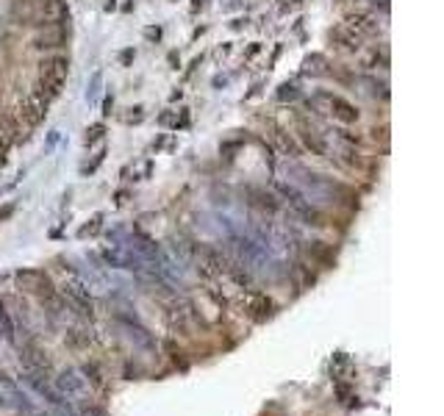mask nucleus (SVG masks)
Masks as SVG:
<instances>
[{
  "label": "nucleus",
  "instance_id": "aec40b11",
  "mask_svg": "<svg viewBox=\"0 0 444 416\" xmlns=\"http://www.w3.org/2000/svg\"><path fill=\"white\" fill-rule=\"evenodd\" d=\"M133 59H136V47H123V50L117 53V62H120V67H131L133 64Z\"/></svg>",
  "mask_w": 444,
  "mask_h": 416
},
{
  "label": "nucleus",
  "instance_id": "1a4fd4ad",
  "mask_svg": "<svg viewBox=\"0 0 444 416\" xmlns=\"http://www.w3.org/2000/svg\"><path fill=\"white\" fill-rule=\"evenodd\" d=\"M53 386H56V391L67 397V400H84L87 394H89V381L78 372V369H64L59 372L56 378H53Z\"/></svg>",
  "mask_w": 444,
  "mask_h": 416
},
{
  "label": "nucleus",
  "instance_id": "4be33fe9",
  "mask_svg": "<svg viewBox=\"0 0 444 416\" xmlns=\"http://www.w3.org/2000/svg\"><path fill=\"white\" fill-rule=\"evenodd\" d=\"M161 33H164L161 26H148V28H145V39H148V42H159Z\"/></svg>",
  "mask_w": 444,
  "mask_h": 416
},
{
  "label": "nucleus",
  "instance_id": "393cba45",
  "mask_svg": "<svg viewBox=\"0 0 444 416\" xmlns=\"http://www.w3.org/2000/svg\"><path fill=\"white\" fill-rule=\"evenodd\" d=\"M261 53V42H253L250 47H248V53H245V62H250V59H255Z\"/></svg>",
  "mask_w": 444,
  "mask_h": 416
},
{
  "label": "nucleus",
  "instance_id": "72a5a7b5",
  "mask_svg": "<svg viewBox=\"0 0 444 416\" xmlns=\"http://www.w3.org/2000/svg\"><path fill=\"white\" fill-rule=\"evenodd\" d=\"M225 84H228V78H214V89H220Z\"/></svg>",
  "mask_w": 444,
  "mask_h": 416
},
{
  "label": "nucleus",
  "instance_id": "412c9836",
  "mask_svg": "<svg viewBox=\"0 0 444 416\" xmlns=\"http://www.w3.org/2000/svg\"><path fill=\"white\" fill-rule=\"evenodd\" d=\"M297 97V86L294 84H281V92H278V100H294Z\"/></svg>",
  "mask_w": 444,
  "mask_h": 416
},
{
  "label": "nucleus",
  "instance_id": "2f4dec72",
  "mask_svg": "<svg viewBox=\"0 0 444 416\" xmlns=\"http://www.w3.org/2000/svg\"><path fill=\"white\" fill-rule=\"evenodd\" d=\"M103 9H106V11H114V9H117V0H106V6H103Z\"/></svg>",
  "mask_w": 444,
  "mask_h": 416
},
{
  "label": "nucleus",
  "instance_id": "6ab92c4d",
  "mask_svg": "<svg viewBox=\"0 0 444 416\" xmlns=\"http://www.w3.org/2000/svg\"><path fill=\"white\" fill-rule=\"evenodd\" d=\"M128 111H131V114H128V117H126V123H128V125H139V123L145 120V108H142V106H131Z\"/></svg>",
  "mask_w": 444,
  "mask_h": 416
},
{
  "label": "nucleus",
  "instance_id": "423d86ee",
  "mask_svg": "<svg viewBox=\"0 0 444 416\" xmlns=\"http://www.w3.org/2000/svg\"><path fill=\"white\" fill-rule=\"evenodd\" d=\"M20 358H23V364H26V369H28V375L33 378H50L53 375V361H50V355L45 347H39L36 342H23V347H20Z\"/></svg>",
  "mask_w": 444,
  "mask_h": 416
},
{
  "label": "nucleus",
  "instance_id": "0eeeda50",
  "mask_svg": "<svg viewBox=\"0 0 444 416\" xmlns=\"http://www.w3.org/2000/svg\"><path fill=\"white\" fill-rule=\"evenodd\" d=\"M67 39H70V26H64V23H50V26H42L39 31L33 33L31 47L33 50H42V53H56Z\"/></svg>",
  "mask_w": 444,
  "mask_h": 416
},
{
  "label": "nucleus",
  "instance_id": "473e14b6",
  "mask_svg": "<svg viewBox=\"0 0 444 416\" xmlns=\"http://www.w3.org/2000/svg\"><path fill=\"white\" fill-rule=\"evenodd\" d=\"M170 120H172V117H170V111H167V114H161V117H159L161 125H170Z\"/></svg>",
  "mask_w": 444,
  "mask_h": 416
},
{
  "label": "nucleus",
  "instance_id": "c85d7f7f",
  "mask_svg": "<svg viewBox=\"0 0 444 416\" xmlns=\"http://www.w3.org/2000/svg\"><path fill=\"white\" fill-rule=\"evenodd\" d=\"M281 50H284V47H281V45H278V47H275V50H272V59H270V67L275 64V62H278V56H281Z\"/></svg>",
  "mask_w": 444,
  "mask_h": 416
},
{
  "label": "nucleus",
  "instance_id": "20e7f679",
  "mask_svg": "<svg viewBox=\"0 0 444 416\" xmlns=\"http://www.w3.org/2000/svg\"><path fill=\"white\" fill-rule=\"evenodd\" d=\"M14 283H17L20 291L39 297L42 303L56 294V286H53V281H50V275L45 269H17L14 272Z\"/></svg>",
  "mask_w": 444,
  "mask_h": 416
},
{
  "label": "nucleus",
  "instance_id": "f704fd0d",
  "mask_svg": "<svg viewBox=\"0 0 444 416\" xmlns=\"http://www.w3.org/2000/svg\"><path fill=\"white\" fill-rule=\"evenodd\" d=\"M133 6H136V3H133V0H128V3H123V11H133Z\"/></svg>",
  "mask_w": 444,
  "mask_h": 416
},
{
  "label": "nucleus",
  "instance_id": "f3484780",
  "mask_svg": "<svg viewBox=\"0 0 444 416\" xmlns=\"http://www.w3.org/2000/svg\"><path fill=\"white\" fill-rule=\"evenodd\" d=\"M123 330H128V339H131V342H136L139 347H153V339H150L142 327H133V325L123 322Z\"/></svg>",
  "mask_w": 444,
  "mask_h": 416
},
{
  "label": "nucleus",
  "instance_id": "9d476101",
  "mask_svg": "<svg viewBox=\"0 0 444 416\" xmlns=\"http://www.w3.org/2000/svg\"><path fill=\"white\" fill-rule=\"evenodd\" d=\"M0 405L6 408H14V411H26L28 403H26V394L17 388L14 381H9L6 375H0Z\"/></svg>",
  "mask_w": 444,
  "mask_h": 416
},
{
  "label": "nucleus",
  "instance_id": "58836bf2",
  "mask_svg": "<svg viewBox=\"0 0 444 416\" xmlns=\"http://www.w3.org/2000/svg\"><path fill=\"white\" fill-rule=\"evenodd\" d=\"M172 3H178V0H172Z\"/></svg>",
  "mask_w": 444,
  "mask_h": 416
},
{
  "label": "nucleus",
  "instance_id": "a211bd4d",
  "mask_svg": "<svg viewBox=\"0 0 444 416\" xmlns=\"http://www.w3.org/2000/svg\"><path fill=\"white\" fill-rule=\"evenodd\" d=\"M103 136H106V125H103V123L89 125V128H87V136H84V147H87V150H89V147H95Z\"/></svg>",
  "mask_w": 444,
  "mask_h": 416
},
{
  "label": "nucleus",
  "instance_id": "c756f323",
  "mask_svg": "<svg viewBox=\"0 0 444 416\" xmlns=\"http://www.w3.org/2000/svg\"><path fill=\"white\" fill-rule=\"evenodd\" d=\"M203 3H206V0H192V14H194V11H200V9H203Z\"/></svg>",
  "mask_w": 444,
  "mask_h": 416
},
{
  "label": "nucleus",
  "instance_id": "cd10ccee",
  "mask_svg": "<svg viewBox=\"0 0 444 416\" xmlns=\"http://www.w3.org/2000/svg\"><path fill=\"white\" fill-rule=\"evenodd\" d=\"M103 159H106V150H100V153L95 156V161H92V164H89V167L84 169V172H95L97 167H100V161H103Z\"/></svg>",
  "mask_w": 444,
  "mask_h": 416
},
{
  "label": "nucleus",
  "instance_id": "39448f33",
  "mask_svg": "<svg viewBox=\"0 0 444 416\" xmlns=\"http://www.w3.org/2000/svg\"><path fill=\"white\" fill-rule=\"evenodd\" d=\"M294 139H297V145L303 147V150H309L311 156H328V145H325V139H322V133L317 130V125L311 123V120H306L300 111H297V117H294Z\"/></svg>",
  "mask_w": 444,
  "mask_h": 416
},
{
  "label": "nucleus",
  "instance_id": "9b49d317",
  "mask_svg": "<svg viewBox=\"0 0 444 416\" xmlns=\"http://www.w3.org/2000/svg\"><path fill=\"white\" fill-rule=\"evenodd\" d=\"M270 139H272V145L284 153V156H292V159H297V156H303V147L297 145V139L284 128V125H272L270 130Z\"/></svg>",
  "mask_w": 444,
  "mask_h": 416
},
{
  "label": "nucleus",
  "instance_id": "2eb2a0df",
  "mask_svg": "<svg viewBox=\"0 0 444 416\" xmlns=\"http://www.w3.org/2000/svg\"><path fill=\"white\" fill-rule=\"evenodd\" d=\"M328 59L322 56V53H314V56H309L306 62H303V72L306 75H314V78H319V75H331V69H328Z\"/></svg>",
  "mask_w": 444,
  "mask_h": 416
},
{
  "label": "nucleus",
  "instance_id": "7ed1b4c3",
  "mask_svg": "<svg viewBox=\"0 0 444 416\" xmlns=\"http://www.w3.org/2000/svg\"><path fill=\"white\" fill-rule=\"evenodd\" d=\"M314 100H317V103H325L322 114H328V117H331L333 123H339V125H355V123L361 120V111L350 103L348 97L333 95V92H317Z\"/></svg>",
  "mask_w": 444,
  "mask_h": 416
},
{
  "label": "nucleus",
  "instance_id": "b1692460",
  "mask_svg": "<svg viewBox=\"0 0 444 416\" xmlns=\"http://www.w3.org/2000/svg\"><path fill=\"white\" fill-rule=\"evenodd\" d=\"M111 108H114V95L103 97V117H111Z\"/></svg>",
  "mask_w": 444,
  "mask_h": 416
},
{
  "label": "nucleus",
  "instance_id": "f03ea898",
  "mask_svg": "<svg viewBox=\"0 0 444 416\" xmlns=\"http://www.w3.org/2000/svg\"><path fill=\"white\" fill-rule=\"evenodd\" d=\"M59 294L67 300V305H70L75 314H81V317H92V311H95V300H92L89 286H87L81 278L70 275V278L62 283V288H59Z\"/></svg>",
  "mask_w": 444,
  "mask_h": 416
},
{
  "label": "nucleus",
  "instance_id": "bb28decb",
  "mask_svg": "<svg viewBox=\"0 0 444 416\" xmlns=\"http://www.w3.org/2000/svg\"><path fill=\"white\" fill-rule=\"evenodd\" d=\"M11 214H14V203H6V206L0 208V223H6Z\"/></svg>",
  "mask_w": 444,
  "mask_h": 416
},
{
  "label": "nucleus",
  "instance_id": "f8f14e48",
  "mask_svg": "<svg viewBox=\"0 0 444 416\" xmlns=\"http://www.w3.org/2000/svg\"><path fill=\"white\" fill-rule=\"evenodd\" d=\"M331 42H333L339 50H345V53H358V50H361V45H364V39H361L355 31H350L345 23H342V26H336V28L331 31Z\"/></svg>",
  "mask_w": 444,
  "mask_h": 416
},
{
  "label": "nucleus",
  "instance_id": "5701e85b",
  "mask_svg": "<svg viewBox=\"0 0 444 416\" xmlns=\"http://www.w3.org/2000/svg\"><path fill=\"white\" fill-rule=\"evenodd\" d=\"M189 123H192L189 111L184 108V111H181V120H175V123H172V130H184V128H189Z\"/></svg>",
  "mask_w": 444,
  "mask_h": 416
},
{
  "label": "nucleus",
  "instance_id": "ddd939ff",
  "mask_svg": "<svg viewBox=\"0 0 444 416\" xmlns=\"http://www.w3.org/2000/svg\"><path fill=\"white\" fill-rule=\"evenodd\" d=\"M248 314L253 317L255 322L272 317V300L267 294H258V291H250L248 294Z\"/></svg>",
  "mask_w": 444,
  "mask_h": 416
},
{
  "label": "nucleus",
  "instance_id": "6e6552de",
  "mask_svg": "<svg viewBox=\"0 0 444 416\" xmlns=\"http://www.w3.org/2000/svg\"><path fill=\"white\" fill-rule=\"evenodd\" d=\"M48 100H42L39 95H33V92H28L26 97H20V103H17V117L23 120V125L28 130L39 128L42 123H45V117H48Z\"/></svg>",
  "mask_w": 444,
  "mask_h": 416
},
{
  "label": "nucleus",
  "instance_id": "f257e3e1",
  "mask_svg": "<svg viewBox=\"0 0 444 416\" xmlns=\"http://www.w3.org/2000/svg\"><path fill=\"white\" fill-rule=\"evenodd\" d=\"M67 75H70V59L64 53H45L36 64V84L31 92L50 103L62 95Z\"/></svg>",
  "mask_w": 444,
  "mask_h": 416
},
{
  "label": "nucleus",
  "instance_id": "a878e982",
  "mask_svg": "<svg viewBox=\"0 0 444 416\" xmlns=\"http://www.w3.org/2000/svg\"><path fill=\"white\" fill-rule=\"evenodd\" d=\"M167 62H170V69H178V67H181V56H178L175 50H170V53H167Z\"/></svg>",
  "mask_w": 444,
  "mask_h": 416
},
{
  "label": "nucleus",
  "instance_id": "dca6fc26",
  "mask_svg": "<svg viewBox=\"0 0 444 416\" xmlns=\"http://www.w3.org/2000/svg\"><path fill=\"white\" fill-rule=\"evenodd\" d=\"M253 206H258L261 211H270V214H275V211L281 208V200H278V197H275L272 192L255 189V192H253Z\"/></svg>",
  "mask_w": 444,
  "mask_h": 416
},
{
  "label": "nucleus",
  "instance_id": "7c9ffc66",
  "mask_svg": "<svg viewBox=\"0 0 444 416\" xmlns=\"http://www.w3.org/2000/svg\"><path fill=\"white\" fill-rule=\"evenodd\" d=\"M203 33H206V26H200V28H194V31H192V39H200Z\"/></svg>",
  "mask_w": 444,
  "mask_h": 416
},
{
  "label": "nucleus",
  "instance_id": "4468645a",
  "mask_svg": "<svg viewBox=\"0 0 444 416\" xmlns=\"http://www.w3.org/2000/svg\"><path fill=\"white\" fill-rule=\"evenodd\" d=\"M0 336L9 342V344H17V327H14V317L11 311L6 308V303L0 300Z\"/></svg>",
  "mask_w": 444,
  "mask_h": 416
},
{
  "label": "nucleus",
  "instance_id": "4c0bfd02",
  "mask_svg": "<svg viewBox=\"0 0 444 416\" xmlns=\"http://www.w3.org/2000/svg\"><path fill=\"white\" fill-rule=\"evenodd\" d=\"M289 3H303V0H289Z\"/></svg>",
  "mask_w": 444,
  "mask_h": 416
},
{
  "label": "nucleus",
  "instance_id": "c9c22d12",
  "mask_svg": "<svg viewBox=\"0 0 444 416\" xmlns=\"http://www.w3.org/2000/svg\"><path fill=\"white\" fill-rule=\"evenodd\" d=\"M181 97H184V89H175V92L170 95V100H181Z\"/></svg>",
  "mask_w": 444,
  "mask_h": 416
},
{
  "label": "nucleus",
  "instance_id": "e433bc0d",
  "mask_svg": "<svg viewBox=\"0 0 444 416\" xmlns=\"http://www.w3.org/2000/svg\"><path fill=\"white\" fill-rule=\"evenodd\" d=\"M3 156H6V150H3V147H0V164H3V161H6V159H3Z\"/></svg>",
  "mask_w": 444,
  "mask_h": 416
}]
</instances>
